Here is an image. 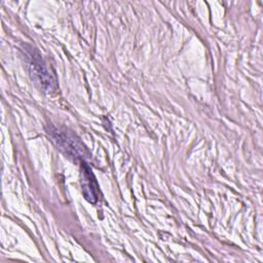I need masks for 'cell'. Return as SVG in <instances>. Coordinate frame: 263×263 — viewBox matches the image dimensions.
Wrapping results in <instances>:
<instances>
[{"mask_svg":"<svg viewBox=\"0 0 263 263\" xmlns=\"http://www.w3.org/2000/svg\"><path fill=\"white\" fill-rule=\"evenodd\" d=\"M49 134L60 149L64 150L68 155L74 158H83L85 156V147L72 134L57 128L50 129Z\"/></svg>","mask_w":263,"mask_h":263,"instance_id":"1","label":"cell"},{"mask_svg":"<svg viewBox=\"0 0 263 263\" xmlns=\"http://www.w3.org/2000/svg\"><path fill=\"white\" fill-rule=\"evenodd\" d=\"M28 58H29V65H30L29 67L34 80L37 83H39L43 89L45 90L50 89L52 85L51 76L47 71L46 66L40 59V55L37 52H34V50H29Z\"/></svg>","mask_w":263,"mask_h":263,"instance_id":"2","label":"cell"},{"mask_svg":"<svg viewBox=\"0 0 263 263\" xmlns=\"http://www.w3.org/2000/svg\"><path fill=\"white\" fill-rule=\"evenodd\" d=\"M81 174H82V179H81V187H82V192L86 200H88L91 203H95L98 199V191L99 187L97 184V181L91 173V170L88 167L86 163H82L81 165Z\"/></svg>","mask_w":263,"mask_h":263,"instance_id":"3","label":"cell"}]
</instances>
